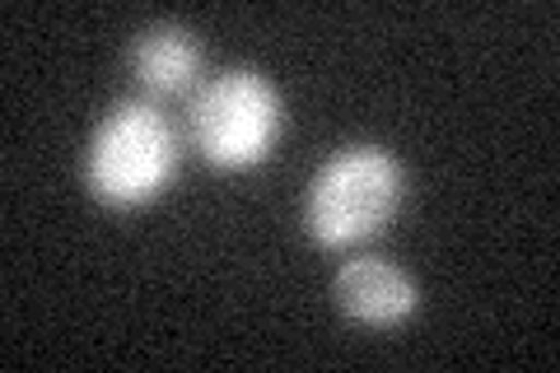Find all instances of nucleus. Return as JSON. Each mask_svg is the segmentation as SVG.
I'll return each instance as SVG.
<instances>
[{"label":"nucleus","instance_id":"f257e3e1","mask_svg":"<svg viewBox=\"0 0 560 373\" xmlns=\"http://www.w3.org/2000/svg\"><path fill=\"white\" fill-rule=\"evenodd\" d=\"M401 164L378 145H350L318 168L304 201L308 238L323 247H350L378 234L401 206Z\"/></svg>","mask_w":560,"mask_h":373},{"label":"nucleus","instance_id":"f03ea898","mask_svg":"<svg viewBox=\"0 0 560 373\" xmlns=\"http://www.w3.org/2000/svg\"><path fill=\"white\" fill-rule=\"evenodd\" d=\"M178 173V131L154 103H117L90 140V191L108 206H145Z\"/></svg>","mask_w":560,"mask_h":373},{"label":"nucleus","instance_id":"7ed1b4c3","mask_svg":"<svg viewBox=\"0 0 560 373\" xmlns=\"http://www.w3.org/2000/svg\"><path fill=\"white\" fill-rule=\"evenodd\" d=\"M285 108L267 75L224 70L191 98V140L215 168H257L271 154Z\"/></svg>","mask_w":560,"mask_h":373},{"label":"nucleus","instance_id":"20e7f679","mask_svg":"<svg viewBox=\"0 0 560 373\" xmlns=\"http://www.w3.org/2000/svg\"><path fill=\"white\" fill-rule=\"evenodd\" d=\"M337 304L364 327H397L416 308V280L383 257H355L337 271Z\"/></svg>","mask_w":560,"mask_h":373},{"label":"nucleus","instance_id":"39448f33","mask_svg":"<svg viewBox=\"0 0 560 373\" xmlns=\"http://www.w3.org/2000/svg\"><path fill=\"white\" fill-rule=\"evenodd\" d=\"M131 70L150 94H183L201 75V47L183 24H154L131 43Z\"/></svg>","mask_w":560,"mask_h":373}]
</instances>
